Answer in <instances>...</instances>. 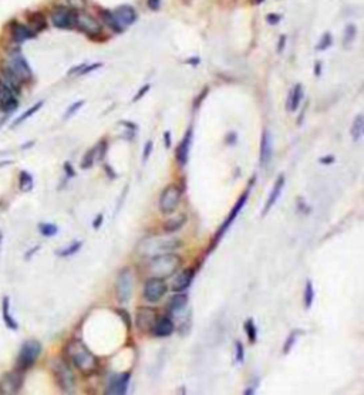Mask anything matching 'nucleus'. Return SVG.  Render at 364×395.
<instances>
[{"instance_id":"1","label":"nucleus","mask_w":364,"mask_h":395,"mask_svg":"<svg viewBox=\"0 0 364 395\" xmlns=\"http://www.w3.org/2000/svg\"><path fill=\"white\" fill-rule=\"evenodd\" d=\"M66 351H67V355L73 362V365L77 369H80L81 372L91 374L97 369L98 361L96 355L90 351L89 348L84 345V342L80 341V340H71L66 347Z\"/></svg>"},{"instance_id":"2","label":"nucleus","mask_w":364,"mask_h":395,"mask_svg":"<svg viewBox=\"0 0 364 395\" xmlns=\"http://www.w3.org/2000/svg\"><path fill=\"white\" fill-rule=\"evenodd\" d=\"M181 264H182L181 256L175 255L172 252H167V253L151 256L147 264V270L151 277L167 279L177 273Z\"/></svg>"},{"instance_id":"3","label":"nucleus","mask_w":364,"mask_h":395,"mask_svg":"<svg viewBox=\"0 0 364 395\" xmlns=\"http://www.w3.org/2000/svg\"><path fill=\"white\" fill-rule=\"evenodd\" d=\"M181 246H182V242L174 236H151L145 237L138 245L137 250L141 256L151 257V256L161 255V253L172 252Z\"/></svg>"},{"instance_id":"4","label":"nucleus","mask_w":364,"mask_h":395,"mask_svg":"<svg viewBox=\"0 0 364 395\" xmlns=\"http://www.w3.org/2000/svg\"><path fill=\"white\" fill-rule=\"evenodd\" d=\"M42 354V344L36 340H29L23 342L18 357V371L25 372L35 364L39 355Z\"/></svg>"},{"instance_id":"5","label":"nucleus","mask_w":364,"mask_h":395,"mask_svg":"<svg viewBox=\"0 0 364 395\" xmlns=\"http://www.w3.org/2000/svg\"><path fill=\"white\" fill-rule=\"evenodd\" d=\"M134 287V273L130 267H124L118 273L116 281V296L118 303H127L131 299Z\"/></svg>"},{"instance_id":"6","label":"nucleus","mask_w":364,"mask_h":395,"mask_svg":"<svg viewBox=\"0 0 364 395\" xmlns=\"http://www.w3.org/2000/svg\"><path fill=\"white\" fill-rule=\"evenodd\" d=\"M6 67H8L22 83H26V81L32 80V77H33V73H32V69H30L29 63H27L25 56L20 53V52L10 53L9 60L6 63Z\"/></svg>"},{"instance_id":"7","label":"nucleus","mask_w":364,"mask_h":395,"mask_svg":"<svg viewBox=\"0 0 364 395\" xmlns=\"http://www.w3.org/2000/svg\"><path fill=\"white\" fill-rule=\"evenodd\" d=\"M182 199V191L181 188L177 185H168L162 193H161L160 198V211L164 215H169V213H174L177 211V208L181 203Z\"/></svg>"},{"instance_id":"8","label":"nucleus","mask_w":364,"mask_h":395,"mask_svg":"<svg viewBox=\"0 0 364 395\" xmlns=\"http://www.w3.org/2000/svg\"><path fill=\"white\" fill-rule=\"evenodd\" d=\"M52 368H53L54 378H56L59 386L64 392H69V394L73 392L76 384H74V374H73L70 367L63 360H54Z\"/></svg>"},{"instance_id":"9","label":"nucleus","mask_w":364,"mask_h":395,"mask_svg":"<svg viewBox=\"0 0 364 395\" xmlns=\"http://www.w3.org/2000/svg\"><path fill=\"white\" fill-rule=\"evenodd\" d=\"M167 290H168V286L165 283V279L150 277L148 280L144 283L142 294H144V299L147 300L148 303H157V301H160L165 296Z\"/></svg>"},{"instance_id":"10","label":"nucleus","mask_w":364,"mask_h":395,"mask_svg":"<svg viewBox=\"0 0 364 395\" xmlns=\"http://www.w3.org/2000/svg\"><path fill=\"white\" fill-rule=\"evenodd\" d=\"M249 198V191H246V192L242 193V196H240L239 199H238V202L235 203V206L232 208L231 213H229V216H228V219L223 222V225L219 228V230L215 233V236H213V240H212V245H211V249H213L215 246L219 243V240L222 239L223 235L228 232V229L231 228L232 223L235 222V219L238 218V215L240 213V211L243 209V206L246 205V201H248Z\"/></svg>"},{"instance_id":"11","label":"nucleus","mask_w":364,"mask_h":395,"mask_svg":"<svg viewBox=\"0 0 364 395\" xmlns=\"http://www.w3.org/2000/svg\"><path fill=\"white\" fill-rule=\"evenodd\" d=\"M158 318V313L157 310L152 307H142L137 308V313H135V325L137 328L142 331V333H151L154 324Z\"/></svg>"},{"instance_id":"12","label":"nucleus","mask_w":364,"mask_h":395,"mask_svg":"<svg viewBox=\"0 0 364 395\" xmlns=\"http://www.w3.org/2000/svg\"><path fill=\"white\" fill-rule=\"evenodd\" d=\"M76 16L77 12L71 8H56L52 13V23L57 29H71L76 26Z\"/></svg>"},{"instance_id":"13","label":"nucleus","mask_w":364,"mask_h":395,"mask_svg":"<svg viewBox=\"0 0 364 395\" xmlns=\"http://www.w3.org/2000/svg\"><path fill=\"white\" fill-rule=\"evenodd\" d=\"M18 94H15L6 84L0 81V110L6 114H12L18 110Z\"/></svg>"},{"instance_id":"14","label":"nucleus","mask_w":364,"mask_h":395,"mask_svg":"<svg viewBox=\"0 0 364 395\" xmlns=\"http://www.w3.org/2000/svg\"><path fill=\"white\" fill-rule=\"evenodd\" d=\"M23 372L15 371L0 379V392L2 394H16L23 385Z\"/></svg>"},{"instance_id":"15","label":"nucleus","mask_w":364,"mask_h":395,"mask_svg":"<svg viewBox=\"0 0 364 395\" xmlns=\"http://www.w3.org/2000/svg\"><path fill=\"white\" fill-rule=\"evenodd\" d=\"M76 25L80 27L81 32L87 33L90 36H97L101 33V25L98 23L97 19H94L91 15L86 12H80L76 16Z\"/></svg>"},{"instance_id":"16","label":"nucleus","mask_w":364,"mask_h":395,"mask_svg":"<svg viewBox=\"0 0 364 395\" xmlns=\"http://www.w3.org/2000/svg\"><path fill=\"white\" fill-rule=\"evenodd\" d=\"M194 277H195V270H194L192 267L182 270V272L178 273L177 276L174 277V280L171 283V290L175 291V293L185 291V290L191 286V283L194 280Z\"/></svg>"},{"instance_id":"17","label":"nucleus","mask_w":364,"mask_h":395,"mask_svg":"<svg viewBox=\"0 0 364 395\" xmlns=\"http://www.w3.org/2000/svg\"><path fill=\"white\" fill-rule=\"evenodd\" d=\"M113 15H114V18H116V22L118 23V26L121 27V30H123L124 27L131 26L134 22L137 20L135 10H134V8H131V6H128V5L117 8V9L113 12Z\"/></svg>"},{"instance_id":"18","label":"nucleus","mask_w":364,"mask_h":395,"mask_svg":"<svg viewBox=\"0 0 364 395\" xmlns=\"http://www.w3.org/2000/svg\"><path fill=\"white\" fill-rule=\"evenodd\" d=\"M10 37L15 43H25L27 40L35 37V32L26 25H22L18 22H13L10 25Z\"/></svg>"},{"instance_id":"19","label":"nucleus","mask_w":364,"mask_h":395,"mask_svg":"<svg viewBox=\"0 0 364 395\" xmlns=\"http://www.w3.org/2000/svg\"><path fill=\"white\" fill-rule=\"evenodd\" d=\"M175 321L174 318L169 316L161 317V318H157L155 324H154V328H152L151 333L155 335V337H168L171 334L175 331Z\"/></svg>"},{"instance_id":"20","label":"nucleus","mask_w":364,"mask_h":395,"mask_svg":"<svg viewBox=\"0 0 364 395\" xmlns=\"http://www.w3.org/2000/svg\"><path fill=\"white\" fill-rule=\"evenodd\" d=\"M130 378H131L130 372H124V374H121V375L114 378V379L110 382L108 388H107V394H127L128 385H130Z\"/></svg>"},{"instance_id":"21","label":"nucleus","mask_w":364,"mask_h":395,"mask_svg":"<svg viewBox=\"0 0 364 395\" xmlns=\"http://www.w3.org/2000/svg\"><path fill=\"white\" fill-rule=\"evenodd\" d=\"M284 182H286V179H284V175H279L277 176V179H276L275 185H273V188H272V192H270V195H269V198H267L266 201V205H265V208H263V212H262V215L265 216L267 212L270 211L273 206H275V203L277 202V199L280 198V195H282V191L284 189Z\"/></svg>"},{"instance_id":"22","label":"nucleus","mask_w":364,"mask_h":395,"mask_svg":"<svg viewBox=\"0 0 364 395\" xmlns=\"http://www.w3.org/2000/svg\"><path fill=\"white\" fill-rule=\"evenodd\" d=\"M191 144H192V128H189L184 137V140L181 141L179 147L177 150V159L179 165H185L188 162V157H189V150H191Z\"/></svg>"},{"instance_id":"23","label":"nucleus","mask_w":364,"mask_h":395,"mask_svg":"<svg viewBox=\"0 0 364 395\" xmlns=\"http://www.w3.org/2000/svg\"><path fill=\"white\" fill-rule=\"evenodd\" d=\"M188 306V296L185 293L179 291L177 294H174L168 301V313L175 316L178 313L184 311Z\"/></svg>"},{"instance_id":"24","label":"nucleus","mask_w":364,"mask_h":395,"mask_svg":"<svg viewBox=\"0 0 364 395\" xmlns=\"http://www.w3.org/2000/svg\"><path fill=\"white\" fill-rule=\"evenodd\" d=\"M270 158H272V138H270V132L265 130L260 140V164L267 165Z\"/></svg>"},{"instance_id":"25","label":"nucleus","mask_w":364,"mask_h":395,"mask_svg":"<svg viewBox=\"0 0 364 395\" xmlns=\"http://www.w3.org/2000/svg\"><path fill=\"white\" fill-rule=\"evenodd\" d=\"M2 314H3V321L5 324L9 327L10 330H18L19 323L15 320V317L10 313V300L9 297L3 299V306H2Z\"/></svg>"},{"instance_id":"26","label":"nucleus","mask_w":364,"mask_h":395,"mask_svg":"<svg viewBox=\"0 0 364 395\" xmlns=\"http://www.w3.org/2000/svg\"><path fill=\"white\" fill-rule=\"evenodd\" d=\"M185 222H187V216H185V215H179V216L174 218V219L167 220V222L164 223V230H165L167 233H175V232H178L179 229L185 225Z\"/></svg>"},{"instance_id":"27","label":"nucleus","mask_w":364,"mask_h":395,"mask_svg":"<svg viewBox=\"0 0 364 395\" xmlns=\"http://www.w3.org/2000/svg\"><path fill=\"white\" fill-rule=\"evenodd\" d=\"M303 98L302 84H297L289 94V111H296Z\"/></svg>"},{"instance_id":"28","label":"nucleus","mask_w":364,"mask_h":395,"mask_svg":"<svg viewBox=\"0 0 364 395\" xmlns=\"http://www.w3.org/2000/svg\"><path fill=\"white\" fill-rule=\"evenodd\" d=\"M364 132V118L363 115H357L354 118V121L351 124V130H350V134H351V138L355 142L361 140Z\"/></svg>"},{"instance_id":"29","label":"nucleus","mask_w":364,"mask_h":395,"mask_svg":"<svg viewBox=\"0 0 364 395\" xmlns=\"http://www.w3.org/2000/svg\"><path fill=\"white\" fill-rule=\"evenodd\" d=\"M313 300H314V287H313V283L311 280L306 281V286H304V294H303V303H304V308L311 307L313 304Z\"/></svg>"},{"instance_id":"30","label":"nucleus","mask_w":364,"mask_h":395,"mask_svg":"<svg viewBox=\"0 0 364 395\" xmlns=\"http://www.w3.org/2000/svg\"><path fill=\"white\" fill-rule=\"evenodd\" d=\"M42 107H43V101H40V103H36L35 106L30 107V108H29L27 111H25L23 114L20 115L18 120H16L15 123L12 124V127H18V125H20V124H22V123H25V121H26V120H29V118H30L32 115L36 114V113H37V111H39V110H40Z\"/></svg>"},{"instance_id":"31","label":"nucleus","mask_w":364,"mask_h":395,"mask_svg":"<svg viewBox=\"0 0 364 395\" xmlns=\"http://www.w3.org/2000/svg\"><path fill=\"white\" fill-rule=\"evenodd\" d=\"M245 331H246V335H248L249 342H250V344H255L256 340H258V328H256V325H255L253 318L246 320V323H245Z\"/></svg>"},{"instance_id":"32","label":"nucleus","mask_w":364,"mask_h":395,"mask_svg":"<svg viewBox=\"0 0 364 395\" xmlns=\"http://www.w3.org/2000/svg\"><path fill=\"white\" fill-rule=\"evenodd\" d=\"M19 185H20V189H22V191H25V192H27V191H32V189H33V185H35V182H33V176L30 175L29 172H26V171L20 172Z\"/></svg>"},{"instance_id":"33","label":"nucleus","mask_w":364,"mask_h":395,"mask_svg":"<svg viewBox=\"0 0 364 395\" xmlns=\"http://www.w3.org/2000/svg\"><path fill=\"white\" fill-rule=\"evenodd\" d=\"M81 246H83V242H73L70 246H67L66 249H63V250H60V252H57V255L60 256V257H70V256L76 255L79 250L81 249Z\"/></svg>"},{"instance_id":"34","label":"nucleus","mask_w":364,"mask_h":395,"mask_svg":"<svg viewBox=\"0 0 364 395\" xmlns=\"http://www.w3.org/2000/svg\"><path fill=\"white\" fill-rule=\"evenodd\" d=\"M39 230H40V233L43 235V236L46 237H52L54 236V235H57V232H59V228L56 226V225H53V223H40L39 225Z\"/></svg>"},{"instance_id":"35","label":"nucleus","mask_w":364,"mask_h":395,"mask_svg":"<svg viewBox=\"0 0 364 395\" xmlns=\"http://www.w3.org/2000/svg\"><path fill=\"white\" fill-rule=\"evenodd\" d=\"M101 16H103V20H104L107 25L111 27L113 30H116V32H123L121 27L118 26V23L116 22V18H114L113 12H107V10H104V12H101Z\"/></svg>"},{"instance_id":"36","label":"nucleus","mask_w":364,"mask_h":395,"mask_svg":"<svg viewBox=\"0 0 364 395\" xmlns=\"http://www.w3.org/2000/svg\"><path fill=\"white\" fill-rule=\"evenodd\" d=\"M96 154H97V148H93V150H90L89 152L86 154V157H84L83 162H81V168H83V169H89V168L93 167Z\"/></svg>"},{"instance_id":"37","label":"nucleus","mask_w":364,"mask_h":395,"mask_svg":"<svg viewBox=\"0 0 364 395\" xmlns=\"http://www.w3.org/2000/svg\"><path fill=\"white\" fill-rule=\"evenodd\" d=\"M297 334H299V331H292V333L289 334V337H287V340H286L283 345V354H289L290 350L293 348L294 342L297 340Z\"/></svg>"},{"instance_id":"38","label":"nucleus","mask_w":364,"mask_h":395,"mask_svg":"<svg viewBox=\"0 0 364 395\" xmlns=\"http://www.w3.org/2000/svg\"><path fill=\"white\" fill-rule=\"evenodd\" d=\"M235 360L239 364L245 361V348H243V344L240 341H236V344H235Z\"/></svg>"},{"instance_id":"39","label":"nucleus","mask_w":364,"mask_h":395,"mask_svg":"<svg viewBox=\"0 0 364 395\" xmlns=\"http://www.w3.org/2000/svg\"><path fill=\"white\" fill-rule=\"evenodd\" d=\"M84 106V101H77V103H74L73 106H70L69 108H67V111H66V114H64V120H69V118H71L73 115L76 114L79 110H80L81 107Z\"/></svg>"},{"instance_id":"40","label":"nucleus","mask_w":364,"mask_h":395,"mask_svg":"<svg viewBox=\"0 0 364 395\" xmlns=\"http://www.w3.org/2000/svg\"><path fill=\"white\" fill-rule=\"evenodd\" d=\"M354 37H355V26L354 25H348V26L346 27V33H344V42H346V44L353 43Z\"/></svg>"},{"instance_id":"41","label":"nucleus","mask_w":364,"mask_h":395,"mask_svg":"<svg viewBox=\"0 0 364 395\" xmlns=\"http://www.w3.org/2000/svg\"><path fill=\"white\" fill-rule=\"evenodd\" d=\"M330 44H331V36H330L329 33H326V35L321 37V40H320L317 49H319V50H326Z\"/></svg>"},{"instance_id":"42","label":"nucleus","mask_w":364,"mask_h":395,"mask_svg":"<svg viewBox=\"0 0 364 395\" xmlns=\"http://www.w3.org/2000/svg\"><path fill=\"white\" fill-rule=\"evenodd\" d=\"M152 148H154V145H152L151 141H148L147 144H145V147H144V152H142V162L145 164L147 161H148V158H150V155H151L152 152Z\"/></svg>"},{"instance_id":"43","label":"nucleus","mask_w":364,"mask_h":395,"mask_svg":"<svg viewBox=\"0 0 364 395\" xmlns=\"http://www.w3.org/2000/svg\"><path fill=\"white\" fill-rule=\"evenodd\" d=\"M117 313L123 317L125 325H127V327H128V330H130V328H131V320H130V314H128V311H127V310H123V308H120V310H117Z\"/></svg>"},{"instance_id":"44","label":"nucleus","mask_w":364,"mask_h":395,"mask_svg":"<svg viewBox=\"0 0 364 395\" xmlns=\"http://www.w3.org/2000/svg\"><path fill=\"white\" fill-rule=\"evenodd\" d=\"M148 91H150V86L147 84V86H144V87H142L141 90H140V91H138V93L135 94V97H134V98H133L134 103H135V101H140V100H141L142 97L145 96V94H147Z\"/></svg>"},{"instance_id":"45","label":"nucleus","mask_w":364,"mask_h":395,"mask_svg":"<svg viewBox=\"0 0 364 395\" xmlns=\"http://www.w3.org/2000/svg\"><path fill=\"white\" fill-rule=\"evenodd\" d=\"M71 9H81L86 5V0H69Z\"/></svg>"},{"instance_id":"46","label":"nucleus","mask_w":364,"mask_h":395,"mask_svg":"<svg viewBox=\"0 0 364 395\" xmlns=\"http://www.w3.org/2000/svg\"><path fill=\"white\" fill-rule=\"evenodd\" d=\"M101 67V63H96V64H93V66H84V69L81 70V76H84V74H87V73H91L93 70H96V69H100Z\"/></svg>"},{"instance_id":"47","label":"nucleus","mask_w":364,"mask_h":395,"mask_svg":"<svg viewBox=\"0 0 364 395\" xmlns=\"http://www.w3.org/2000/svg\"><path fill=\"white\" fill-rule=\"evenodd\" d=\"M103 219H104L103 213H100V215H97V218H96V219H94V222H93V226H94V229H100V226H101V223H103Z\"/></svg>"},{"instance_id":"48","label":"nucleus","mask_w":364,"mask_h":395,"mask_svg":"<svg viewBox=\"0 0 364 395\" xmlns=\"http://www.w3.org/2000/svg\"><path fill=\"white\" fill-rule=\"evenodd\" d=\"M64 169H66V174H67V176H69V178H73V176L76 175L74 169L71 168V165L69 164V162H66V164H64Z\"/></svg>"},{"instance_id":"49","label":"nucleus","mask_w":364,"mask_h":395,"mask_svg":"<svg viewBox=\"0 0 364 395\" xmlns=\"http://www.w3.org/2000/svg\"><path fill=\"white\" fill-rule=\"evenodd\" d=\"M279 20H280V16L279 15H267V23H273V25H276V23H279Z\"/></svg>"},{"instance_id":"50","label":"nucleus","mask_w":364,"mask_h":395,"mask_svg":"<svg viewBox=\"0 0 364 395\" xmlns=\"http://www.w3.org/2000/svg\"><path fill=\"white\" fill-rule=\"evenodd\" d=\"M160 0H148V6H150L152 10L160 9Z\"/></svg>"},{"instance_id":"51","label":"nucleus","mask_w":364,"mask_h":395,"mask_svg":"<svg viewBox=\"0 0 364 395\" xmlns=\"http://www.w3.org/2000/svg\"><path fill=\"white\" fill-rule=\"evenodd\" d=\"M164 141H165V147L169 148V147H171V132L169 131L164 132Z\"/></svg>"},{"instance_id":"52","label":"nucleus","mask_w":364,"mask_h":395,"mask_svg":"<svg viewBox=\"0 0 364 395\" xmlns=\"http://www.w3.org/2000/svg\"><path fill=\"white\" fill-rule=\"evenodd\" d=\"M320 162L321 164H331V162H334V158L333 157H326V158L320 159Z\"/></svg>"},{"instance_id":"53","label":"nucleus","mask_w":364,"mask_h":395,"mask_svg":"<svg viewBox=\"0 0 364 395\" xmlns=\"http://www.w3.org/2000/svg\"><path fill=\"white\" fill-rule=\"evenodd\" d=\"M106 171H107V174H108V175H110V178H111V179H116V172H113V171H111V169H110V167H108V165H106Z\"/></svg>"},{"instance_id":"54","label":"nucleus","mask_w":364,"mask_h":395,"mask_svg":"<svg viewBox=\"0 0 364 395\" xmlns=\"http://www.w3.org/2000/svg\"><path fill=\"white\" fill-rule=\"evenodd\" d=\"M314 74L319 77L320 76V63H316V67H314Z\"/></svg>"},{"instance_id":"55","label":"nucleus","mask_w":364,"mask_h":395,"mask_svg":"<svg viewBox=\"0 0 364 395\" xmlns=\"http://www.w3.org/2000/svg\"><path fill=\"white\" fill-rule=\"evenodd\" d=\"M37 250H39V246H37V247H35V249H33V250H30V252H29V253H27V255H26V257H27V259H29V257H30V256L33 255V253H35V252H37Z\"/></svg>"},{"instance_id":"56","label":"nucleus","mask_w":364,"mask_h":395,"mask_svg":"<svg viewBox=\"0 0 364 395\" xmlns=\"http://www.w3.org/2000/svg\"><path fill=\"white\" fill-rule=\"evenodd\" d=\"M256 2H258V3H260V2H263V0H256Z\"/></svg>"}]
</instances>
